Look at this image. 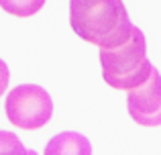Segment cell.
<instances>
[{"mask_svg": "<svg viewBox=\"0 0 161 155\" xmlns=\"http://www.w3.org/2000/svg\"><path fill=\"white\" fill-rule=\"evenodd\" d=\"M69 25L80 39L104 49L122 45L133 31L122 0H69Z\"/></svg>", "mask_w": 161, "mask_h": 155, "instance_id": "cell-1", "label": "cell"}, {"mask_svg": "<svg viewBox=\"0 0 161 155\" xmlns=\"http://www.w3.org/2000/svg\"><path fill=\"white\" fill-rule=\"evenodd\" d=\"M102 78L114 90H133L151 76L153 64L147 59V41L139 27L133 25L129 41L112 49L100 47Z\"/></svg>", "mask_w": 161, "mask_h": 155, "instance_id": "cell-2", "label": "cell"}, {"mask_svg": "<svg viewBox=\"0 0 161 155\" xmlns=\"http://www.w3.org/2000/svg\"><path fill=\"white\" fill-rule=\"evenodd\" d=\"M6 116L19 129H41L53 114V100L45 88L37 84H20L6 94Z\"/></svg>", "mask_w": 161, "mask_h": 155, "instance_id": "cell-3", "label": "cell"}, {"mask_svg": "<svg viewBox=\"0 0 161 155\" xmlns=\"http://www.w3.org/2000/svg\"><path fill=\"white\" fill-rule=\"evenodd\" d=\"M126 108L141 127H161V74L157 68L141 86L126 90Z\"/></svg>", "mask_w": 161, "mask_h": 155, "instance_id": "cell-4", "label": "cell"}, {"mask_svg": "<svg viewBox=\"0 0 161 155\" xmlns=\"http://www.w3.org/2000/svg\"><path fill=\"white\" fill-rule=\"evenodd\" d=\"M43 155H92V143L82 133L63 131L49 139Z\"/></svg>", "mask_w": 161, "mask_h": 155, "instance_id": "cell-5", "label": "cell"}, {"mask_svg": "<svg viewBox=\"0 0 161 155\" xmlns=\"http://www.w3.org/2000/svg\"><path fill=\"white\" fill-rule=\"evenodd\" d=\"M45 6V0H0V8L12 16H33Z\"/></svg>", "mask_w": 161, "mask_h": 155, "instance_id": "cell-6", "label": "cell"}, {"mask_svg": "<svg viewBox=\"0 0 161 155\" xmlns=\"http://www.w3.org/2000/svg\"><path fill=\"white\" fill-rule=\"evenodd\" d=\"M0 155H37V151L27 149L12 131H0Z\"/></svg>", "mask_w": 161, "mask_h": 155, "instance_id": "cell-7", "label": "cell"}, {"mask_svg": "<svg viewBox=\"0 0 161 155\" xmlns=\"http://www.w3.org/2000/svg\"><path fill=\"white\" fill-rule=\"evenodd\" d=\"M8 82H10V72H8V65L0 59V96L6 92Z\"/></svg>", "mask_w": 161, "mask_h": 155, "instance_id": "cell-8", "label": "cell"}]
</instances>
